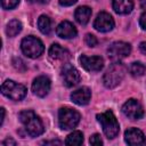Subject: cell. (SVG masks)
I'll list each match as a JSON object with an SVG mask.
<instances>
[{"label":"cell","mask_w":146,"mask_h":146,"mask_svg":"<svg viewBox=\"0 0 146 146\" xmlns=\"http://www.w3.org/2000/svg\"><path fill=\"white\" fill-rule=\"evenodd\" d=\"M19 120L24 124V127L30 136L36 137V136H40L41 133H43V131H44L43 123H42L41 119L33 111L27 110V111L21 112Z\"/></svg>","instance_id":"obj_1"},{"label":"cell","mask_w":146,"mask_h":146,"mask_svg":"<svg viewBox=\"0 0 146 146\" xmlns=\"http://www.w3.org/2000/svg\"><path fill=\"white\" fill-rule=\"evenodd\" d=\"M97 120L100 123L103 131L107 138L113 139L117 136L120 127H119V122H117V120H116V117L112 111H106L104 113L98 114Z\"/></svg>","instance_id":"obj_2"},{"label":"cell","mask_w":146,"mask_h":146,"mask_svg":"<svg viewBox=\"0 0 146 146\" xmlns=\"http://www.w3.org/2000/svg\"><path fill=\"white\" fill-rule=\"evenodd\" d=\"M127 68L121 63H114L110 66L106 73L103 76V82L106 88H114L116 87L124 78Z\"/></svg>","instance_id":"obj_3"},{"label":"cell","mask_w":146,"mask_h":146,"mask_svg":"<svg viewBox=\"0 0 146 146\" xmlns=\"http://www.w3.org/2000/svg\"><path fill=\"white\" fill-rule=\"evenodd\" d=\"M80 113L71 107H62L58 111V124L63 130H70L80 122Z\"/></svg>","instance_id":"obj_4"},{"label":"cell","mask_w":146,"mask_h":146,"mask_svg":"<svg viewBox=\"0 0 146 146\" xmlns=\"http://www.w3.org/2000/svg\"><path fill=\"white\" fill-rule=\"evenodd\" d=\"M21 48H22V51L24 52V55H26L30 58H38L40 55H42V52L44 50V47H43V43L41 42V40L33 35L24 38L22 40Z\"/></svg>","instance_id":"obj_5"},{"label":"cell","mask_w":146,"mask_h":146,"mask_svg":"<svg viewBox=\"0 0 146 146\" xmlns=\"http://www.w3.org/2000/svg\"><path fill=\"white\" fill-rule=\"evenodd\" d=\"M1 92L13 100H22L26 95V88L13 80H7L1 86Z\"/></svg>","instance_id":"obj_6"},{"label":"cell","mask_w":146,"mask_h":146,"mask_svg":"<svg viewBox=\"0 0 146 146\" xmlns=\"http://www.w3.org/2000/svg\"><path fill=\"white\" fill-rule=\"evenodd\" d=\"M131 51V47L129 43L123 42V41H116L113 42L108 49H107V54L108 57L113 60V62H119L123 58H125L127 56H129Z\"/></svg>","instance_id":"obj_7"},{"label":"cell","mask_w":146,"mask_h":146,"mask_svg":"<svg viewBox=\"0 0 146 146\" xmlns=\"http://www.w3.org/2000/svg\"><path fill=\"white\" fill-rule=\"evenodd\" d=\"M122 112L131 120H138L144 116V108L141 104L136 99H129L122 106Z\"/></svg>","instance_id":"obj_8"},{"label":"cell","mask_w":146,"mask_h":146,"mask_svg":"<svg viewBox=\"0 0 146 146\" xmlns=\"http://www.w3.org/2000/svg\"><path fill=\"white\" fill-rule=\"evenodd\" d=\"M62 78H63L64 84L68 88L76 86L81 79L79 71L75 67H73L71 64H64L62 68Z\"/></svg>","instance_id":"obj_9"},{"label":"cell","mask_w":146,"mask_h":146,"mask_svg":"<svg viewBox=\"0 0 146 146\" xmlns=\"http://www.w3.org/2000/svg\"><path fill=\"white\" fill-rule=\"evenodd\" d=\"M80 64L81 66L89 71V72H97L100 71L104 66V59L100 56H91L88 57L86 55L80 56Z\"/></svg>","instance_id":"obj_10"},{"label":"cell","mask_w":146,"mask_h":146,"mask_svg":"<svg viewBox=\"0 0 146 146\" xmlns=\"http://www.w3.org/2000/svg\"><path fill=\"white\" fill-rule=\"evenodd\" d=\"M94 27L99 32H110L114 27V19L105 11L99 13L94 22Z\"/></svg>","instance_id":"obj_11"},{"label":"cell","mask_w":146,"mask_h":146,"mask_svg":"<svg viewBox=\"0 0 146 146\" xmlns=\"http://www.w3.org/2000/svg\"><path fill=\"white\" fill-rule=\"evenodd\" d=\"M50 80L44 76V75H41V76H38L36 79H34L33 83H32V90L33 92L39 96V97H44L48 95L49 90H50Z\"/></svg>","instance_id":"obj_12"},{"label":"cell","mask_w":146,"mask_h":146,"mask_svg":"<svg viewBox=\"0 0 146 146\" xmlns=\"http://www.w3.org/2000/svg\"><path fill=\"white\" fill-rule=\"evenodd\" d=\"M124 140L128 145H145L146 138L141 130L137 128H130L124 132Z\"/></svg>","instance_id":"obj_13"},{"label":"cell","mask_w":146,"mask_h":146,"mask_svg":"<svg viewBox=\"0 0 146 146\" xmlns=\"http://www.w3.org/2000/svg\"><path fill=\"white\" fill-rule=\"evenodd\" d=\"M49 57L52 62H60V63H65L68 58H70V52L60 47L57 43L51 44V47L49 48Z\"/></svg>","instance_id":"obj_14"},{"label":"cell","mask_w":146,"mask_h":146,"mask_svg":"<svg viewBox=\"0 0 146 146\" xmlns=\"http://www.w3.org/2000/svg\"><path fill=\"white\" fill-rule=\"evenodd\" d=\"M91 97V91L88 87H82L79 88L78 90L73 91L71 94V99L73 103H75L76 105H87L90 100Z\"/></svg>","instance_id":"obj_15"},{"label":"cell","mask_w":146,"mask_h":146,"mask_svg":"<svg viewBox=\"0 0 146 146\" xmlns=\"http://www.w3.org/2000/svg\"><path fill=\"white\" fill-rule=\"evenodd\" d=\"M56 33H57V35L59 38H63V39H72V38H74L76 35L78 31H76L75 26L71 22L64 21V22H62L57 26Z\"/></svg>","instance_id":"obj_16"},{"label":"cell","mask_w":146,"mask_h":146,"mask_svg":"<svg viewBox=\"0 0 146 146\" xmlns=\"http://www.w3.org/2000/svg\"><path fill=\"white\" fill-rule=\"evenodd\" d=\"M133 8L132 0H113V9L120 15H125L131 13Z\"/></svg>","instance_id":"obj_17"},{"label":"cell","mask_w":146,"mask_h":146,"mask_svg":"<svg viewBox=\"0 0 146 146\" xmlns=\"http://www.w3.org/2000/svg\"><path fill=\"white\" fill-rule=\"evenodd\" d=\"M74 16H75V19H76V22H78L79 24L86 25V24L89 22V19H90L91 9H90L89 7H87V6H81V7L76 8Z\"/></svg>","instance_id":"obj_18"},{"label":"cell","mask_w":146,"mask_h":146,"mask_svg":"<svg viewBox=\"0 0 146 146\" xmlns=\"http://www.w3.org/2000/svg\"><path fill=\"white\" fill-rule=\"evenodd\" d=\"M38 27H39L41 33L49 34L50 31H51V21H50V18L46 15H41L38 18Z\"/></svg>","instance_id":"obj_19"},{"label":"cell","mask_w":146,"mask_h":146,"mask_svg":"<svg viewBox=\"0 0 146 146\" xmlns=\"http://www.w3.org/2000/svg\"><path fill=\"white\" fill-rule=\"evenodd\" d=\"M22 31V23L17 19H13L7 24L6 33L8 36H15Z\"/></svg>","instance_id":"obj_20"},{"label":"cell","mask_w":146,"mask_h":146,"mask_svg":"<svg viewBox=\"0 0 146 146\" xmlns=\"http://www.w3.org/2000/svg\"><path fill=\"white\" fill-rule=\"evenodd\" d=\"M82 143H83V135L81 131H73L67 136L65 140V144L70 146H78L81 145Z\"/></svg>","instance_id":"obj_21"},{"label":"cell","mask_w":146,"mask_h":146,"mask_svg":"<svg viewBox=\"0 0 146 146\" xmlns=\"http://www.w3.org/2000/svg\"><path fill=\"white\" fill-rule=\"evenodd\" d=\"M129 72H130V74H131L132 76L139 78V76H141V75L145 74V72H146V66H145L143 63H140V62H135V63H132V64L130 65Z\"/></svg>","instance_id":"obj_22"},{"label":"cell","mask_w":146,"mask_h":146,"mask_svg":"<svg viewBox=\"0 0 146 146\" xmlns=\"http://www.w3.org/2000/svg\"><path fill=\"white\" fill-rule=\"evenodd\" d=\"M19 3V0H1L3 9H13Z\"/></svg>","instance_id":"obj_23"},{"label":"cell","mask_w":146,"mask_h":146,"mask_svg":"<svg viewBox=\"0 0 146 146\" xmlns=\"http://www.w3.org/2000/svg\"><path fill=\"white\" fill-rule=\"evenodd\" d=\"M84 42H86L87 46H89V47H95V46H97L98 40H97V38H96L95 35L88 33V34L84 36Z\"/></svg>","instance_id":"obj_24"},{"label":"cell","mask_w":146,"mask_h":146,"mask_svg":"<svg viewBox=\"0 0 146 146\" xmlns=\"http://www.w3.org/2000/svg\"><path fill=\"white\" fill-rule=\"evenodd\" d=\"M13 65H14V67H15L16 70H18V71H21V72H24V71L26 70V66H25L24 62H23L21 58H14V59H13Z\"/></svg>","instance_id":"obj_25"},{"label":"cell","mask_w":146,"mask_h":146,"mask_svg":"<svg viewBox=\"0 0 146 146\" xmlns=\"http://www.w3.org/2000/svg\"><path fill=\"white\" fill-rule=\"evenodd\" d=\"M90 144L94 146H100V145H103V140L98 133H95L90 137Z\"/></svg>","instance_id":"obj_26"},{"label":"cell","mask_w":146,"mask_h":146,"mask_svg":"<svg viewBox=\"0 0 146 146\" xmlns=\"http://www.w3.org/2000/svg\"><path fill=\"white\" fill-rule=\"evenodd\" d=\"M139 24H140V27L143 30H146V11L143 13V15L140 16L139 18Z\"/></svg>","instance_id":"obj_27"},{"label":"cell","mask_w":146,"mask_h":146,"mask_svg":"<svg viewBox=\"0 0 146 146\" xmlns=\"http://www.w3.org/2000/svg\"><path fill=\"white\" fill-rule=\"evenodd\" d=\"M78 0H59V3L64 7H68V6H72Z\"/></svg>","instance_id":"obj_28"},{"label":"cell","mask_w":146,"mask_h":146,"mask_svg":"<svg viewBox=\"0 0 146 146\" xmlns=\"http://www.w3.org/2000/svg\"><path fill=\"white\" fill-rule=\"evenodd\" d=\"M2 145H3V146H9V145L15 146V145H16V141H15L14 139H11V138H7L6 140L2 141Z\"/></svg>","instance_id":"obj_29"},{"label":"cell","mask_w":146,"mask_h":146,"mask_svg":"<svg viewBox=\"0 0 146 146\" xmlns=\"http://www.w3.org/2000/svg\"><path fill=\"white\" fill-rule=\"evenodd\" d=\"M43 144L44 145H62V141H59V140H48V141H44Z\"/></svg>","instance_id":"obj_30"},{"label":"cell","mask_w":146,"mask_h":146,"mask_svg":"<svg viewBox=\"0 0 146 146\" xmlns=\"http://www.w3.org/2000/svg\"><path fill=\"white\" fill-rule=\"evenodd\" d=\"M139 50H140L143 54L146 55V41H144V42H141V43L139 44Z\"/></svg>","instance_id":"obj_31"},{"label":"cell","mask_w":146,"mask_h":146,"mask_svg":"<svg viewBox=\"0 0 146 146\" xmlns=\"http://www.w3.org/2000/svg\"><path fill=\"white\" fill-rule=\"evenodd\" d=\"M3 120H5V108L1 107V124L3 123Z\"/></svg>","instance_id":"obj_32"},{"label":"cell","mask_w":146,"mask_h":146,"mask_svg":"<svg viewBox=\"0 0 146 146\" xmlns=\"http://www.w3.org/2000/svg\"><path fill=\"white\" fill-rule=\"evenodd\" d=\"M29 1H31V2L36 1V2H40V3H48L49 2V0H29Z\"/></svg>","instance_id":"obj_33"},{"label":"cell","mask_w":146,"mask_h":146,"mask_svg":"<svg viewBox=\"0 0 146 146\" xmlns=\"http://www.w3.org/2000/svg\"><path fill=\"white\" fill-rule=\"evenodd\" d=\"M139 3L143 8H146V0H139Z\"/></svg>","instance_id":"obj_34"}]
</instances>
